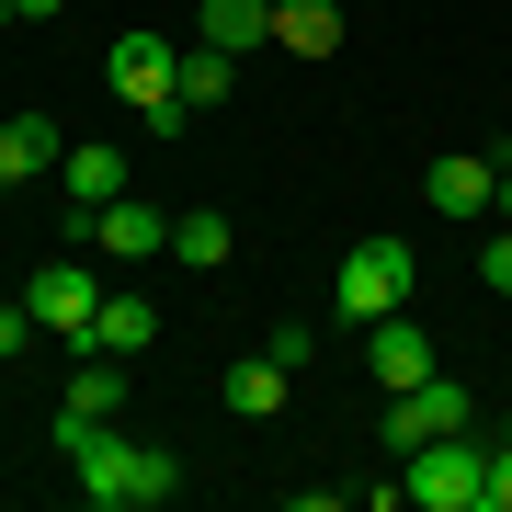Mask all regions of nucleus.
Masks as SVG:
<instances>
[{
  "label": "nucleus",
  "mask_w": 512,
  "mask_h": 512,
  "mask_svg": "<svg viewBox=\"0 0 512 512\" xmlns=\"http://www.w3.org/2000/svg\"><path fill=\"white\" fill-rule=\"evenodd\" d=\"M57 467L80 478V501H92V512H148V501L183 490V467H171L160 444H126V433L92 421V410H57Z\"/></svg>",
  "instance_id": "nucleus-1"
},
{
  "label": "nucleus",
  "mask_w": 512,
  "mask_h": 512,
  "mask_svg": "<svg viewBox=\"0 0 512 512\" xmlns=\"http://www.w3.org/2000/svg\"><path fill=\"white\" fill-rule=\"evenodd\" d=\"M103 80H114L126 114H148V137H183V126H194V103H183V46H171V35H114V46H103Z\"/></svg>",
  "instance_id": "nucleus-2"
},
{
  "label": "nucleus",
  "mask_w": 512,
  "mask_h": 512,
  "mask_svg": "<svg viewBox=\"0 0 512 512\" xmlns=\"http://www.w3.org/2000/svg\"><path fill=\"white\" fill-rule=\"evenodd\" d=\"M410 296H421V274H410V239H353V251H342V274H330V308H342L353 330L399 319Z\"/></svg>",
  "instance_id": "nucleus-3"
},
{
  "label": "nucleus",
  "mask_w": 512,
  "mask_h": 512,
  "mask_svg": "<svg viewBox=\"0 0 512 512\" xmlns=\"http://www.w3.org/2000/svg\"><path fill=\"white\" fill-rule=\"evenodd\" d=\"M399 490L421 512H478V490H490V444H478V421L467 433H433V444H410V478Z\"/></svg>",
  "instance_id": "nucleus-4"
},
{
  "label": "nucleus",
  "mask_w": 512,
  "mask_h": 512,
  "mask_svg": "<svg viewBox=\"0 0 512 512\" xmlns=\"http://www.w3.org/2000/svg\"><path fill=\"white\" fill-rule=\"evenodd\" d=\"M23 308H35V330H57V342H92V308H103V285H92V274H80V262H69V251H57V262H46V274H35V285H23Z\"/></svg>",
  "instance_id": "nucleus-5"
},
{
  "label": "nucleus",
  "mask_w": 512,
  "mask_h": 512,
  "mask_svg": "<svg viewBox=\"0 0 512 512\" xmlns=\"http://www.w3.org/2000/svg\"><path fill=\"white\" fill-rule=\"evenodd\" d=\"M467 421H478V399H467V387L421 376V387H399V399H387V444L410 456V444H433V433H467Z\"/></svg>",
  "instance_id": "nucleus-6"
},
{
  "label": "nucleus",
  "mask_w": 512,
  "mask_h": 512,
  "mask_svg": "<svg viewBox=\"0 0 512 512\" xmlns=\"http://www.w3.org/2000/svg\"><path fill=\"white\" fill-rule=\"evenodd\" d=\"M92 239H103L114 262H148V251H171V217L137 205V194H114V205H92Z\"/></svg>",
  "instance_id": "nucleus-7"
},
{
  "label": "nucleus",
  "mask_w": 512,
  "mask_h": 512,
  "mask_svg": "<svg viewBox=\"0 0 512 512\" xmlns=\"http://www.w3.org/2000/svg\"><path fill=\"white\" fill-rule=\"evenodd\" d=\"M365 365H376V387H421V376H433V342H421V319H410V308L365 330Z\"/></svg>",
  "instance_id": "nucleus-8"
},
{
  "label": "nucleus",
  "mask_w": 512,
  "mask_h": 512,
  "mask_svg": "<svg viewBox=\"0 0 512 512\" xmlns=\"http://www.w3.org/2000/svg\"><path fill=\"white\" fill-rule=\"evenodd\" d=\"M194 35L251 57V46H274V0H194Z\"/></svg>",
  "instance_id": "nucleus-9"
},
{
  "label": "nucleus",
  "mask_w": 512,
  "mask_h": 512,
  "mask_svg": "<svg viewBox=\"0 0 512 512\" xmlns=\"http://www.w3.org/2000/svg\"><path fill=\"white\" fill-rule=\"evenodd\" d=\"M57 160H69V148H57V114H12V126H0V183H35Z\"/></svg>",
  "instance_id": "nucleus-10"
},
{
  "label": "nucleus",
  "mask_w": 512,
  "mask_h": 512,
  "mask_svg": "<svg viewBox=\"0 0 512 512\" xmlns=\"http://www.w3.org/2000/svg\"><path fill=\"white\" fill-rule=\"evenodd\" d=\"M57 183H69V205H114V194H126V148H69V160H57Z\"/></svg>",
  "instance_id": "nucleus-11"
},
{
  "label": "nucleus",
  "mask_w": 512,
  "mask_h": 512,
  "mask_svg": "<svg viewBox=\"0 0 512 512\" xmlns=\"http://www.w3.org/2000/svg\"><path fill=\"white\" fill-rule=\"evenodd\" d=\"M490 183H501V160H433V183H421V194H433L444 217H490Z\"/></svg>",
  "instance_id": "nucleus-12"
},
{
  "label": "nucleus",
  "mask_w": 512,
  "mask_h": 512,
  "mask_svg": "<svg viewBox=\"0 0 512 512\" xmlns=\"http://www.w3.org/2000/svg\"><path fill=\"white\" fill-rule=\"evenodd\" d=\"M69 410H92V421H114V410H126V353H92V342H80V376H69Z\"/></svg>",
  "instance_id": "nucleus-13"
},
{
  "label": "nucleus",
  "mask_w": 512,
  "mask_h": 512,
  "mask_svg": "<svg viewBox=\"0 0 512 512\" xmlns=\"http://www.w3.org/2000/svg\"><path fill=\"white\" fill-rule=\"evenodd\" d=\"M274 46L330 57V46H342V12H330V0H274Z\"/></svg>",
  "instance_id": "nucleus-14"
},
{
  "label": "nucleus",
  "mask_w": 512,
  "mask_h": 512,
  "mask_svg": "<svg viewBox=\"0 0 512 512\" xmlns=\"http://www.w3.org/2000/svg\"><path fill=\"white\" fill-rule=\"evenodd\" d=\"M285 387H296V376L274 365V353H251V365H228V410H239V421H274Z\"/></svg>",
  "instance_id": "nucleus-15"
},
{
  "label": "nucleus",
  "mask_w": 512,
  "mask_h": 512,
  "mask_svg": "<svg viewBox=\"0 0 512 512\" xmlns=\"http://www.w3.org/2000/svg\"><path fill=\"white\" fill-rule=\"evenodd\" d=\"M148 342H160L148 296H103V308H92V353H148Z\"/></svg>",
  "instance_id": "nucleus-16"
},
{
  "label": "nucleus",
  "mask_w": 512,
  "mask_h": 512,
  "mask_svg": "<svg viewBox=\"0 0 512 512\" xmlns=\"http://www.w3.org/2000/svg\"><path fill=\"white\" fill-rule=\"evenodd\" d=\"M171 262H205V274L228 262V217H217V205H194V217H171Z\"/></svg>",
  "instance_id": "nucleus-17"
},
{
  "label": "nucleus",
  "mask_w": 512,
  "mask_h": 512,
  "mask_svg": "<svg viewBox=\"0 0 512 512\" xmlns=\"http://www.w3.org/2000/svg\"><path fill=\"white\" fill-rule=\"evenodd\" d=\"M228 69H239V57L194 35V46H183V103H194V114H205V103H228Z\"/></svg>",
  "instance_id": "nucleus-18"
},
{
  "label": "nucleus",
  "mask_w": 512,
  "mask_h": 512,
  "mask_svg": "<svg viewBox=\"0 0 512 512\" xmlns=\"http://www.w3.org/2000/svg\"><path fill=\"white\" fill-rule=\"evenodd\" d=\"M262 353H274V365L296 376V365H308V353H319V330H308V319H285V330H274V342H262Z\"/></svg>",
  "instance_id": "nucleus-19"
},
{
  "label": "nucleus",
  "mask_w": 512,
  "mask_h": 512,
  "mask_svg": "<svg viewBox=\"0 0 512 512\" xmlns=\"http://www.w3.org/2000/svg\"><path fill=\"white\" fill-rule=\"evenodd\" d=\"M478 285H490V296H512V228L490 239V251H478Z\"/></svg>",
  "instance_id": "nucleus-20"
},
{
  "label": "nucleus",
  "mask_w": 512,
  "mask_h": 512,
  "mask_svg": "<svg viewBox=\"0 0 512 512\" xmlns=\"http://www.w3.org/2000/svg\"><path fill=\"white\" fill-rule=\"evenodd\" d=\"M23 342H35V308H23V296H12V308H0V365H12Z\"/></svg>",
  "instance_id": "nucleus-21"
},
{
  "label": "nucleus",
  "mask_w": 512,
  "mask_h": 512,
  "mask_svg": "<svg viewBox=\"0 0 512 512\" xmlns=\"http://www.w3.org/2000/svg\"><path fill=\"white\" fill-rule=\"evenodd\" d=\"M57 12H69V0H12V23H57Z\"/></svg>",
  "instance_id": "nucleus-22"
},
{
  "label": "nucleus",
  "mask_w": 512,
  "mask_h": 512,
  "mask_svg": "<svg viewBox=\"0 0 512 512\" xmlns=\"http://www.w3.org/2000/svg\"><path fill=\"white\" fill-rule=\"evenodd\" d=\"M490 205H501V217H512V148H501V183H490Z\"/></svg>",
  "instance_id": "nucleus-23"
},
{
  "label": "nucleus",
  "mask_w": 512,
  "mask_h": 512,
  "mask_svg": "<svg viewBox=\"0 0 512 512\" xmlns=\"http://www.w3.org/2000/svg\"><path fill=\"white\" fill-rule=\"evenodd\" d=\"M0 23H12V0H0Z\"/></svg>",
  "instance_id": "nucleus-24"
}]
</instances>
